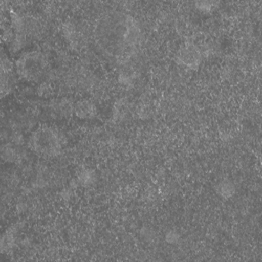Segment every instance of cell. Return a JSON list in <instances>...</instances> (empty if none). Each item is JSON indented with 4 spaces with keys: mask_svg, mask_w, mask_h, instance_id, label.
<instances>
[{
    "mask_svg": "<svg viewBox=\"0 0 262 262\" xmlns=\"http://www.w3.org/2000/svg\"><path fill=\"white\" fill-rule=\"evenodd\" d=\"M74 105L75 104L70 102L68 99L62 98V99H58V100H53L49 104L48 110L56 118H62V117H67L68 115L74 113Z\"/></svg>",
    "mask_w": 262,
    "mask_h": 262,
    "instance_id": "5b68a950",
    "label": "cell"
},
{
    "mask_svg": "<svg viewBox=\"0 0 262 262\" xmlns=\"http://www.w3.org/2000/svg\"><path fill=\"white\" fill-rule=\"evenodd\" d=\"M166 238L169 243H175L179 239V235L175 232V231H170L167 235H166Z\"/></svg>",
    "mask_w": 262,
    "mask_h": 262,
    "instance_id": "30bf717a",
    "label": "cell"
},
{
    "mask_svg": "<svg viewBox=\"0 0 262 262\" xmlns=\"http://www.w3.org/2000/svg\"><path fill=\"white\" fill-rule=\"evenodd\" d=\"M14 83V71L13 64L6 56L1 58V93L4 96L8 93Z\"/></svg>",
    "mask_w": 262,
    "mask_h": 262,
    "instance_id": "3957f363",
    "label": "cell"
},
{
    "mask_svg": "<svg viewBox=\"0 0 262 262\" xmlns=\"http://www.w3.org/2000/svg\"><path fill=\"white\" fill-rule=\"evenodd\" d=\"M28 145L36 155L43 158H53L57 156L62 148V136L60 132L48 125L37 127L31 134Z\"/></svg>",
    "mask_w": 262,
    "mask_h": 262,
    "instance_id": "6da1fadb",
    "label": "cell"
},
{
    "mask_svg": "<svg viewBox=\"0 0 262 262\" xmlns=\"http://www.w3.org/2000/svg\"><path fill=\"white\" fill-rule=\"evenodd\" d=\"M195 5L200 9H202V10H209V9L214 7L215 2H212V1H201V2H196Z\"/></svg>",
    "mask_w": 262,
    "mask_h": 262,
    "instance_id": "9c48e42d",
    "label": "cell"
},
{
    "mask_svg": "<svg viewBox=\"0 0 262 262\" xmlns=\"http://www.w3.org/2000/svg\"><path fill=\"white\" fill-rule=\"evenodd\" d=\"M15 73L27 82H39L47 74L49 61L47 56L38 50L23 52L15 61Z\"/></svg>",
    "mask_w": 262,
    "mask_h": 262,
    "instance_id": "7a4b0ae2",
    "label": "cell"
},
{
    "mask_svg": "<svg viewBox=\"0 0 262 262\" xmlns=\"http://www.w3.org/2000/svg\"><path fill=\"white\" fill-rule=\"evenodd\" d=\"M178 59L186 67L196 68L201 60V54L195 46L185 45L183 48L180 49Z\"/></svg>",
    "mask_w": 262,
    "mask_h": 262,
    "instance_id": "277c9868",
    "label": "cell"
},
{
    "mask_svg": "<svg viewBox=\"0 0 262 262\" xmlns=\"http://www.w3.org/2000/svg\"><path fill=\"white\" fill-rule=\"evenodd\" d=\"M216 189H217V192L219 193V195H221L223 198H230L234 192V186L229 181L220 182L217 185Z\"/></svg>",
    "mask_w": 262,
    "mask_h": 262,
    "instance_id": "ba28073f",
    "label": "cell"
},
{
    "mask_svg": "<svg viewBox=\"0 0 262 262\" xmlns=\"http://www.w3.org/2000/svg\"><path fill=\"white\" fill-rule=\"evenodd\" d=\"M74 113L83 119L92 118L96 114V108L93 102L87 99H81L74 105Z\"/></svg>",
    "mask_w": 262,
    "mask_h": 262,
    "instance_id": "8992f818",
    "label": "cell"
},
{
    "mask_svg": "<svg viewBox=\"0 0 262 262\" xmlns=\"http://www.w3.org/2000/svg\"><path fill=\"white\" fill-rule=\"evenodd\" d=\"M2 159L6 162H18L21 159V150L14 143H5L2 145Z\"/></svg>",
    "mask_w": 262,
    "mask_h": 262,
    "instance_id": "52a82bcc",
    "label": "cell"
}]
</instances>
